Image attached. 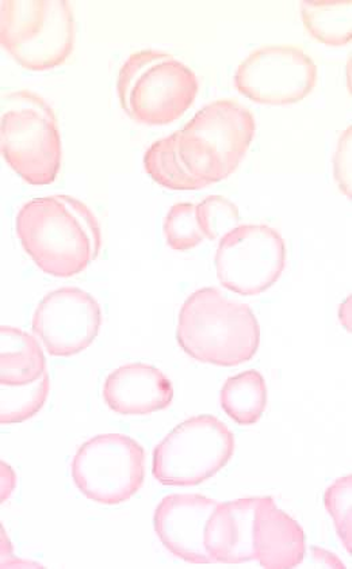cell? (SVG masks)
I'll return each mask as SVG.
<instances>
[{"label":"cell","mask_w":352,"mask_h":569,"mask_svg":"<svg viewBox=\"0 0 352 569\" xmlns=\"http://www.w3.org/2000/svg\"><path fill=\"white\" fill-rule=\"evenodd\" d=\"M16 228L22 249L44 273L70 278L100 257L102 231L84 202L58 194L24 203Z\"/></svg>","instance_id":"obj_1"},{"label":"cell","mask_w":352,"mask_h":569,"mask_svg":"<svg viewBox=\"0 0 352 569\" xmlns=\"http://www.w3.org/2000/svg\"><path fill=\"white\" fill-rule=\"evenodd\" d=\"M200 82L190 67L171 53L144 49L127 59L117 78L121 108L135 122L162 127L193 107Z\"/></svg>","instance_id":"obj_3"},{"label":"cell","mask_w":352,"mask_h":569,"mask_svg":"<svg viewBox=\"0 0 352 569\" xmlns=\"http://www.w3.org/2000/svg\"><path fill=\"white\" fill-rule=\"evenodd\" d=\"M219 505V500L203 495H169L154 510V531L175 558L191 565H212L207 535Z\"/></svg>","instance_id":"obj_12"},{"label":"cell","mask_w":352,"mask_h":569,"mask_svg":"<svg viewBox=\"0 0 352 569\" xmlns=\"http://www.w3.org/2000/svg\"><path fill=\"white\" fill-rule=\"evenodd\" d=\"M220 403L227 416L240 426L259 422L268 406V387L257 370L231 377L220 393Z\"/></svg>","instance_id":"obj_18"},{"label":"cell","mask_w":352,"mask_h":569,"mask_svg":"<svg viewBox=\"0 0 352 569\" xmlns=\"http://www.w3.org/2000/svg\"><path fill=\"white\" fill-rule=\"evenodd\" d=\"M318 66L304 49L265 46L239 64L233 84L240 94L270 107L294 104L316 88Z\"/></svg>","instance_id":"obj_10"},{"label":"cell","mask_w":352,"mask_h":569,"mask_svg":"<svg viewBox=\"0 0 352 569\" xmlns=\"http://www.w3.org/2000/svg\"><path fill=\"white\" fill-rule=\"evenodd\" d=\"M301 20L312 39L326 47H345L352 40L351 0L301 2Z\"/></svg>","instance_id":"obj_17"},{"label":"cell","mask_w":352,"mask_h":569,"mask_svg":"<svg viewBox=\"0 0 352 569\" xmlns=\"http://www.w3.org/2000/svg\"><path fill=\"white\" fill-rule=\"evenodd\" d=\"M144 169L152 181L160 187L178 190L193 191L208 188L190 174L178 151V133L167 136L154 141L144 154Z\"/></svg>","instance_id":"obj_19"},{"label":"cell","mask_w":352,"mask_h":569,"mask_svg":"<svg viewBox=\"0 0 352 569\" xmlns=\"http://www.w3.org/2000/svg\"><path fill=\"white\" fill-rule=\"evenodd\" d=\"M3 568H42L37 562L21 560L12 555V546L2 526V569Z\"/></svg>","instance_id":"obj_25"},{"label":"cell","mask_w":352,"mask_h":569,"mask_svg":"<svg viewBox=\"0 0 352 569\" xmlns=\"http://www.w3.org/2000/svg\"><path fill=\"white\" fill-rule=\"evenodd\" d=\"M71 473L79 491L92 502L125 503L144 485L145 451L128 436H97L78 449Z\"/></svg>","instance_id":"obj_8"},{"label":"cell","mask_w":352,"mask_h":569,"mask_svg":"<svg viewBox=\"0 0 352 569\" xmlns=\"http://www.w3.org/2000/svg\"><path fill=\"white\" fill-rule=\"evenodd\" d=\"M352 476H343L326 488L324 505L335 525L336 533L341 537L345 550L352 552Z\"/></svg>","instance_id":"obj_23"},{"label":"cell","mask_w":352,"mask_h":569,"mask_svg":"<svg viewBox=\"0 0 352 569\" xmlns=\"http://www.w3.org/2000/svg\"><path fill=\"white\" fill-rule=\"evenodd\" d=\"M0 42L29 71L63 66L76 46V18L67 0H2Z\"/></svg>","instance_id":"obj_6"},{"label":"cell","mask_w":352,"mask_h":569,"mask_svg":"<svg viewBox=\"0 0 352 569\" xmlns=\"http://www.w3.org/2000/svg\"><path fill=\"white\" fill-rule=\"evenodd\" d=\"M351 138L352 128L351 126L345 129L341 139L338 141L335 154H333V176L339 189H341L345 197H352V183H351Z\"/></svg>","instance_id":"obj_24"},{"label":"cell","mask_w":352,"mask_h":569,"mask_svg":"<svg viewBox=\"0 0 352 569\" xmlns=\"http://www.w3.org/2000/svg\"><path fill=\"white\" fill-rule=\"evenodd\" d=\"M101 326L100 302L86 290L73 287L48 293L32 321L36 337L53 357H72L89 349Z\"/></svg>","instance_id":"obj_11"},{"label":"cell","mask_w":352,"mask_h":569,"mask_svg":"<svg viewBox=\"0 0 352 569\" xmlns=\"http://www.w3.org/2000/svg\"><path fill=\"white\" fill-rule=\"evenodd\" d=\"M197 216L205 239L212 241L221 240L240 226L238 207L221 196L207 197L197 206Z\"/></svg>","instance_id":"obj_22"},{"label":"cell","mask_w":352,"mask_h":569,"mask_svg":"<svg viewBox=\"0 0 352 569\" xmlns=\"http://www.w3.org/2000/svg\"><path fill=\"white\" fill-rule=\"evenodd\" d=\"M259 498L220 502L208 526L207 547L212 565L253 561V523Z\"/></svg>","instance_id":"obj_15"},{"label":"cell","mask_w":352,"mask_h":569,"mask_svg":"<svg viewBox=\"0 0 352 569\" xmlns=\"http://www.w3.org/2000/svg\"><path fill=\"white\" fill-rule=\"evenodd\" d=\"M306 553V538L298 521L278 509L270 497L259 498L253 523V561L265 569L299 567Z\"/></svg>","instance_id":"obj_14"},{"label":"cell","mask_w":352,"mask_h":569,"mask_svg":"<svg viewBox=\"0 0 352 569\" xmlns=\"http://www.w3.org/2000/svg\"><path fill=\"white\" fill-rule=\"evenodd\" d=\"M339 318H341L344 329L351 331V297L345 300L339 311Z\"/></svg>","instance_id":"obj_28"},{"label":"cell","mask_w":352,"mask_h":569,"mask_svg":"<svg viewBox=\"0 0 352 569\" xmlns=\"http://www.w3.org/2000/svg\"><path fill=\"white\" fill-rule=\"evenodd\" d=\"M0 147L6 163L24 182L47 187L58 178L61 167V139L58 119L44 98L18 90L2 98Z\"/></svg>","instance_id":"obj_5"},{"label":"cell","mask_w":352,"mask_h":569,"mask_svg":"<svg viewBox=\"0 0 352 569\" xmlns=\"http://www.w3.org/2000/svg\"><path fill=\"white\" fill-rule=\"evenodd\" d=\"M0 475H2V493H0V499H2V503L8 502L12 492H14L17 487V476L16 472L12 471V468L8 466V463H0Z\"/></svg>","instance_id":"obj_26"},{"label":"cell","mask_w":352,"mask_h":569,"mask_svg":"<svg viewBox=\"0 0 352 569\" xmlns=\"http://www.w3.org/2000/svg\"><path fill=\"white\" fill-rule=\"evenodd\" d=\"M214 264L225 289L242 296L262 295L285 270V239L269 226H239L220 240Z\"/></svg>","instance_id":"obj_9"},{"label":"cell","mask_w":352,"mask_h":569,"mask_svg":"<svg viewBox=\"0 0 352 569\" xmlns=\"http://www.w3.org/2000/svg\"><path fill=\"white\" fill-rule=\"evenodd\" d=\"M104 403L122 417H143L165 410L174 399V388L162 370L148 363H128L104 380Z\"/></svg>","instance_id":"obj_13"},{"label":"cell","mask_w":352,"mask_h":569,"mask_svg":"<svg viewBox=\"0 0 352 569\" xmlns=\"http://www.w3.org/2000/svg\"><path fill=\"white\" fill-rule=\"evenodd\" d=\"M0 383L23 386L39 380L47 372L44 352L36 338L16 327L0 329Z\"/></svg>","instance_id":"obj_16"},{"label":"cell","mask_w":352,"mask_h":569,"mask_svg":"<svg viewBox=\"0 0 352 569\" xmlns=\"http://www.w3.org/2000/svg\"><path fill=\"white\" fill-rule=\"evenodd\" d=\"M234 445L232 431L213 416L184 420L154 448V479L170 487L199 486L232 460Z\"/></svg>","instance_id":"obj_7"},{"label":"cell","mask_w":352,"mask_h":569,"mask_svg":"<svg viewBox=\"0 0 352 569\" xmlns=\"http://www.w3.org/2000/svg\"><path fill=\"white\" fill-rule=\"evenodd\" d=\"M177 339L195 361L239 367L257 355L261 327L249 306L228 299L218 288H203L184 301Z\"/></svg>","instance_id":"obj_2"},{"label":"cell","mask_w":352,"mask_h":569,"mask_svg":"<svg viewBox=\"0 0 352 569\" xmlns=\"http://www.w3.org/2000/svg\"><path fill=\"white\" fill-rule=\"evenodd\" d=\"M48 395L49 377L47 372L39 380L23 383V386L2 383L0 423L2 426L17 425L33 418L47 403Z\"/></svg>","instance_id":"obj_20"},{"label":"cell","mask_w":352,"mask_h":569,"mask_svg":"<svg viewBox=\"0 0 352 569\" xmlns=\"http://www.w3.org/2000/svg\"><path fill=\"white\" fill-rule=\"evenodd\" d=\"M311 552L316 565L323 566V568H344L343 562L335 555L326 552L324 549L314 547Z\"/></svg>","instance_id":"obj_27"},{"label":"cell","mask_w":352,"mask_h":569,"mask_svg":"<svg viewBox=\"0 0 352 569\" xmlns=\"http://www.w3.org/2000/svg\"><path fill=\"white\" fill-rule=\"evenodd\" d=\"M163 234L172 250L189 251L199 247L205 234L200 227L195 203H175L164 218Z\"/></svg>","instance_id":"obj_21"},{"label":"cell","mask_w":352,"mask_h":569,"mask_svg":"<svg viewBox=\"0 0 352 569\" xmlns=\"http://www.w3.org/2000/svg\"><path fill=\"white\" fill-rule=\"evenodd\" d=\"M255 132V117L249 109L221 99L207 104L177 132L178 151L190 174L210 187L238 170Z\"/></svg>","instance_id":"obj_4"}]
</instances>
